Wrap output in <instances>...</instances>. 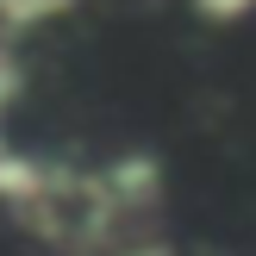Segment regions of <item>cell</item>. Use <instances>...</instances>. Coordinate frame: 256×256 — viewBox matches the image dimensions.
<instances>
[{
  "label": "cell",
  "instance_id": "cell-1",
  "mask_svg": "<svg viewBox=\"0 0 256 256\" xmlns=\"http://www.w3.org/2000/svg\"><path fill=\"white\" fill-rule=\"evenodd\" d=\"M75 6H82V0H0V44L19 50L25 38H38L44 25L69 19Z\"/></svg>",
  "mask_w": 256,
  "mask_h": 256
},
{
  "label": "cell",
  "instance_id": "cell-2",
  "mask_svg": "<svg viewBox=\"0 0 256 256\" xmlns=\"http://www.w3.org/2000/svg\"><path fill=\"white\" fill-rule=\"evenodd\" d=\"M19 94H25V56L12 44H0V119L19 106Z\"/></svg>",
  "mask_w": 256,
  "mask_h": 256
},
{
  "label": "cell",
  "instance_id": "cell-3",
  "mask_svg": "<svg viewBox=\"0 0 256 256\" xmlns=\"http://www.w3.org/2000/svg\"><path fill=\"white\" fill-rule=\"evenodd\" d=\"M200 12H206V19H238V12L250 6V0H194Z\"/></svg>",
  "mask_w": 256,
  "mask_h": 256
}]
</instances>
